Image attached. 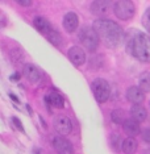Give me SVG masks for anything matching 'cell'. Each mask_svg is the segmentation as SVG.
<instances>
[{
	"label": "cell",
	"instance_id": "cell-1",
	"mask_svg": "<svg viewBox=\"0 0 150 154\" xmlns=\"http://www.w3.org/2000/svg\"><path fill=\"white\" fill-rule=\"evenodd\" d=\"M92 28L95 29V32L97 33L100 41L104 42L107 48H117L123 44L124 41V32L121 29V26L117 23L112 21L108 19H97L93 23Z\"/></svg>",
	"mask_w": 150,
	"mask_h": 154
},
{
	"label": "cell",
	"instance_id": "cell-2",
	"mask_svg": "<svg viewBox=\"0 0 150 154\" xmlns=\"http://www.w3.org/2000/svg\"><path fill=\"white\" fill-rule=\"evenodd\" d=\"M128 51L138 61L150 62V36L137 30H132V36L127 40Z\"/></svg>",
	"mask_w": 150,
	"mask_h": 154
},
{
	"label": "cell",
	"instance_id": "cell-3",
	"mask_svg": "<svg viewBox=\"0 0 150 154\" xmlns=\"http://www.w3.org/2000/svg\"><path fill=\"white\" fill-rule=\"evenodd\" d=\"M78 37H79V41L83 44V46H84L88 51H95L97 49V46H99L100 38H99V36H97V33L95 32L93 28L83 26L78 34Z\"/></svg>",
	"mask_w": 150,
	"mask_h": 154
},
{
	"label": "cell",
	"instance_id": "cell-4",
	"mask_svg": "<svg viewBox=\"0 0 150 154\" xmlns=\"http://www.w3.org/2000/svg\"><path fill=\"white\" fill-rule=\"evenodd\" d=\"M92 92H93V96H95L96 101L99 103H106V101L109 99V95H111V87H109V83L107 82L106 79L103 78H97L92 82Z\"/></svg>",
	"mask_w": 150,
	"mask_h": 154
},
{
	"label": "cell",
	"instance_id": "cell-5",
	"mask_svg": "<svg viewBox=\"0 0 150 154\" xmlns=\"http://www.w3.org/2000/svg\"><path fill=\"white\" fill-rule=\"evenodd\" d=\"M113 12L117 19L120 20H129L134 16L136 7L132 0H117L113 7Z\"/></svg>",
	"mask_w": 150,
	"mask_h": 154
},
{
	"label": "cell",
	"instance_id": "cell-6",
	"mask_svg": "<svg viewBox=\"0 0 150 154\" xmlns=\"http://www.w3.org/2000/svg\"><path fill=\"white\" fill-rule=\"evenodd\" d=\"M113 0H95L91 4V13L97 17H106L113 11Z\"/></svg>",
	"mask_w": 150,
	"mask_h": 154
},
{
	"label": "cell",
	"instance_id": "cell-7",
	"mask_svg": "<svg viewBox=\"0 0 150 154\" xmlns=\"http://www.w3.org/2000/svg\"><path fill=\"white\" fill-rule=\"evenodd\" d=\"M53 125H54V129L57 131V133H59L61 136H67L72 131V122L67 116H65V115H58V116L54 119Z\"/></svg>",
	"mask_w": 150,
	"mask_h": 154
},
{
	"label": "cell",
	"instance_id": "cell-8",
	"mask_svg": "<svg viewBox=\"0 0 150 154\" xmlns=\"http://www.w3.org/2000/svg\"><path fill=\"white\" fill-rule=\"evenodd\" d=\"M53 148L58 154H74V146L65 137H54Z\"/></svg>",
	"mask_w": 150,
	"mask_h": 154
},
{
	"label": "cell",
	"instance_id": "cell-9",
	"mask_svg": "<svg viewBox=\"0 0 150 154\" xmlns=\"http://www.w3.org/2000/svg\"><path fill=\"white\" fill-rule=\"evenodd\" d=\"M67 55H69V59L75 66H82L86 62V53H84V50L79 46L70 48Z\"/></svg>",
	"mask_w": 150,
	"mask_h": 154
},
{
	"label": "cell",
	"instance_id": "cell-10",
	"mask_svg": "<svg viewBox=\"0 0 150 154\" xmlns=\"http://www.w3.org/2000/svg\"><path fill=\"white\" fill-rule=\"evenodd\" d=\"M24 76L29 80L30 83H38L41 79V70L37 67V66H34L33 63H26L24 66Z\"/></svg>",
	"mask_w": 150,
	"mask_h": 154
},
{
	"label": "cell",
	"instance_id": "cell-11",
	"mask_svg": "<svg viewBox=\"0 0 150 154\" xmlns=\"http://www.w3.org/2000/svg\"><path fill=\"white\" fill-rule=\"evenodd\" d=\"M144 91L137 86H132L127 90V99L133 104H141L145 100Z\"/></svg>",
	"mask_w": 150,
	"mask_h": 154
},
{
	"label": "cell",
	"instance_id": "cell-12",
	"mask_svg": "<svg viewBox=\"0 0 150 154\" xmlns=\"http://www.w3.org/2000/svg\"><path fill=\"white\" fill-rule=\"evenodd\" d=\"M123 129L125 132V134L129 136V137H136V136L139 134L141 129H139V122L136 121L134 119H127L123 124Z\"/></svg>",
	"mask_w": 150,
	"mask_h": 154
},
{
	"label": "cell",
	"instance_id": "cell-13",
	"mask_svg": "<svg viewBox=\"0 0 150 154\" xmlns=\"http://www.w3.org/2000/svg\"><path fill=\"white\" fill-rule=\"evenodd\" d=\"M79 25V19L74 12H67L63 17V28L67 30L69 33H72L76 30V28Z\"/></svg>",
	"mask_w": 150,
	"mask_h": 154
},
{
	"label": "cell",
	"instance_id": "cell-14",
	"mask_svg": "<svg viewBox=\"0 0 150 154\" xmlns=\"http://www.w3.org/2000/svg\"><path fill=\"white\" fill-rule=\"evenodd\" d=\"M33 25L34 28L40 32L41 34H44V36H46V34L50 32L53 28H51L50 25V23L47 21L45 17H41V16H37V17H34V20H33Z\"/></svg>",
	"mask_w": 150,
	"mask_h": 154
},
{
	"label": "cell",
	"instance_id": "cell-15",
	"mask_svg": "<svg viewBox=\"0 0 150 154\" xmlns=\"http://www.w3.org/2000/svg\"><path fill=\"white\" fill-rule=\"evenodd\" d=\"M45 100L49 106H54L55 108H63L65 107V100L62 97L61 94L55 92V91H51L49 92L46 96H45Z\"/></svg>",
	"mask_w": 150,
	"mask_h": 154
},
{
	"label": "cell",
	"instance_id": "cell-16",
	"mask_svg": "<svg viewBox=\"0 0 150 154\" xmlns=\"http://www.w3.org/2000/svg\"><path fill=\"white\" fill-rule=\"evenodd\" d=\"M130 116H132V119H134L136 121L142 122V121L146 120L148 112H146V109L142 106H139V104H134V106L130 108Z\"/></svg>",
	"mask_w": 150,
	"mask_h": 154
},
{
	"label": "cell",
	"instance_id": "cell-17",
	"mask_svg": "<svg viewBox=\"0 0 150 154\" xmlns=\"http://www.w3.org/2000/svg\"><path fill=\"white\" fill-rule=\"evenodd\" d=\"M138 148V143L133 137H128L123 141V146H121V150L125 154H136Z\"/></svg>",
	"mask_w": 150,
	"mask_h": 154
},
{
	"label": "cell",
	"instance_id": "cell-18",
	"mask_svg": "<svg viewBox=\"0 0 150 154\" xmlns=\"http://www.w3.org/2000/svg\"><path fill=\"white\" fill-rule=\"evenodd\" d=\"M138 87L144 92H150V72L149 71L141 74V76L138 79Z\"/></svg>",
	"mask_w": 150,
	"mask_h": 154
},
{
	"label": "cell",
	"instance_id": "cell-19",
	"mask_svg": "<svg viewBox=\"0 0 150 154\" xmlns=\"http://www.w3.org/2000/svg\"><path fill=\"white\" fill-rule=\"evenodd\" d=\"M111 120H112L115 124H124V121L127 120V117H125V112L123 109H115L112 111V113H111Z\"/></svg>",
	"mask_w": 150,
	"mask_h": 154
},
{
	"label": "cell",
	"instance_id": "cell-20",
	"mask_svg": "<svg viewBox=\"0 0 150 154\" xmlns=\"http://www.w3.org/2000/svg\"><path fill=\"white\" fill-rule=\"evenodd\" d=\"M45 37H46L49 42H51V44L54 45V46H59V45L62 44V37H61V34H59L58 32H55L54 29H51L50 32H49Z\"/></svg>",
	"mask_w": 150,
	"mask_h": 154
},
{
	"label": "cell",
	"instance_id": "cell-21",
	"mask_svg": "<svg viewBox=\"0 0 150 154\" xmlns=\"http://www.w3.org/2000/svg\"><path fill=\"white\" fill-rule=\"evenodd\" d=\"M109 141H111V145H112V148L116 150V152H118V150H121V146H123V141H121L120 136L118 134H111L109 137Z\"/></svg>",
	"mask_w": 150,
	"mask_h": 154
},
{
	"label": "cell",
	"instance_id": "cell-22",
	"mask_svg": "<svg viewBox=\"0 0 150 154\" xmlns=\"http://www.w3.org/2000/svg\"><path fill=\"white\" fill-rule=\"evenodd\" d=\"M142 25L148 32H150V8H148L142 16Z\"/></svg>",
	"mask_w": 150,
	"mask_h": 154
},
{
	"label": "cell",
	"instance_id": "cell-23",
	"mask_svg": "<svg viewBox=\"0 0 150 154\" xmlns=\"http://www.w3.org/2000/svg\"><path fill=\"white\" fill-rule=\"evenodd\" d=\"M12 122L15 124V127L19 129V131H21V132H24V127H23V122L19 120L17 117H12Z\"/></svg>",
	"mask_w": 150,
	"mask_h": 154
},
{
	"label": "cell",
	"instance_id": "cell-24",
	"mask_svg": "<svg viewBox=\"0 0 150 154\" xmlns=\"http://www.w3.org/2000/svg\"><path fill=\"white\" fill-rule=\"evenodd\" d=\"M142 140H144L145 142L150 143V128L149 129H145V131L142 132Z\"/></svg>",
	"mask_w": 150,
	"mask_h": 154
},
{
	"label": "cell",
	"instance_id": "cell-25",
	"mask_svg": "<svg viewBox=\"0 0 150 154\" xmlns=\"http://www.w3.org/2000/svg\"><path fill=\"white\" fill-rule=\"evenodd\" d=\"M15 2L21 7H30L32 5V0H15Z\"/></svg>",
	"mask_w": 150,
	"mask_h": 154
},
{
	"label": "cell",
	"instance_id": "cell-26",
	"mask_svg": "<svg viewBox=\"0 0 150 154\" xmlns=\"http://www.w3.org/2000/svg\"><path fill=\"white\" fill-rule=\"evenodd\" d=\"M11 79H12V80H17V79H20V74H15V75H12V76H11Z\"/></svg>",
	"mask_w": 150,
	"mask_h": 154
},
{
	"label": "cell",
	"instance_id": "cell-27",
	"mask_svg": "<svg viewBox=\"0 0 150 154\" xmlns=\"http://www.w3.org/2000/svg\"><path fill=\"white\" fill-rule=\"evenodd\" d=\"M9 96H11V99H12V100H15V101H19V99H17V97H16L15 95H13V94H11V95H9Z\"/></svg>",
	"mask_w": 150,
	"mask_h": 154
}]
</instances>
